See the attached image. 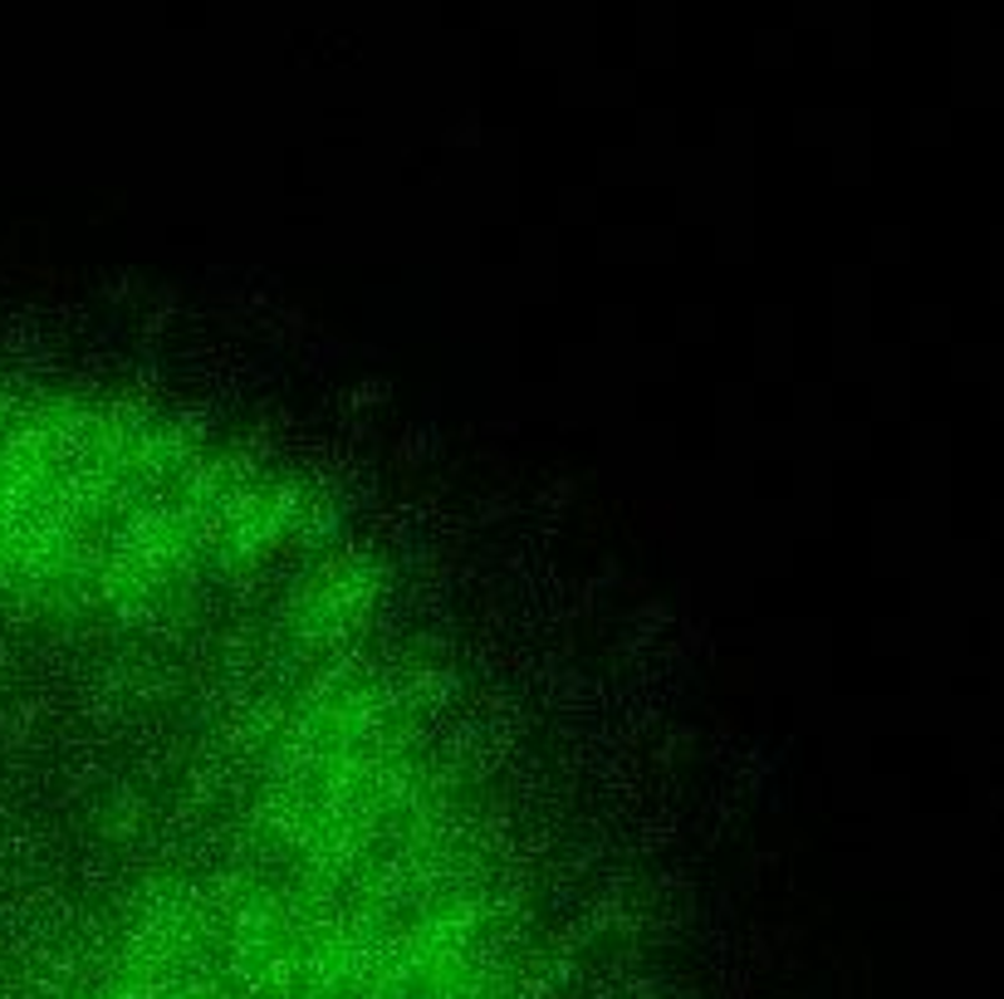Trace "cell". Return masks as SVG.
Instances as JSON below:
<instances>
[{
	"mask_svg": "<svg viewBox=\"0 0 1004 999\" xmlns=\"http://www.w3.org/2000/svg\"><path fill=\"white\" fill-rule=\"evenodd\" d=\"M280 740L275 569L206 431L0 373V999L216 853Z\"/></svg>",
	"mask_w": 1004,
	"mask_h": 999,
	"instance_id": "cell-1",
	"label": "cell"
}]
</instances>
